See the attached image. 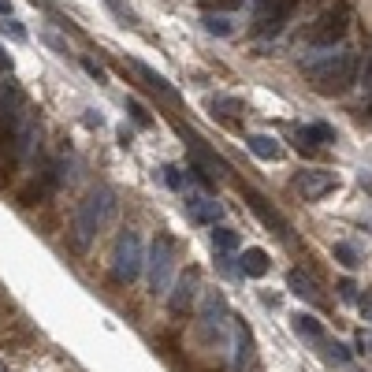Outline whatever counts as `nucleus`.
I'll return each mask as SVG.
<instances>
[{
	"mask_svg": "<svg viewBox=\"0 0 372 372\" xmlns=\"http://www.w3.org/2000/svg\"><path fill=\"white\" fill-rule=\"evenodd\" d=\"M294 190L302 193L305 201H317V198H324V193L335 190V175L324 171V168H302L294 175Z\"/></svg>",
	"mask_w": 372,
	"mask_h": 372,
	"instance_id": "nucleus-10",
	"label": "nucleus"
},
{
	"mask_svg": "<svg viewBox=\"0 0 372 372\" xmlns=\"http://www.w3.org/2000/svg\"><path fill=\"white\" fill-rule=\"evenodd\" d=\"M105 4H108L112 11H116V19H119L123 26H134V11L127 8V4H119V0H105Z\"/></svg>",
	"mask_w": 372,
	"mask_h": 372,
	"instance_id": "nucleus-26",
	"label": "nucleus"
},
{
	"mask_svg": "<svg viewBox=\"0 0 372 372\" xmlns=\"http://www.w3.org/2000/svg\"><path fill=\"white\" fill-rule=\"evenodd\" d=\"M198 287H201V272L198 268H186L183 276L171 283V290H168L171 313H186L190 305H193V298H198Z\"/></svg>",
	"mask_w": 372,
	"mask_h": 372,
	"instance_id": "nucleus-11",
	"label": "nucleus"
},
{
	"mask_svg": "<svg viewBox=\"0 0 372 372\" xmlns=\"http://www.w3.org/2000/svg\"><path fill=\"white\" fill-rule=\"evenodd\" d=\"M246 145H250V153L253 156H261V160H280V142L272 138V134H250L246 138Z\"/></svg>",
	"mask_w": 372,
	"mask_h": 372,
	"instance_id": "nucleus-17",
	"label": "nucleus"
},
{
	"mask_svg": "<svg viewBox=\"0 0 372 372\" xmlns=\"http://www.w3.org/2000/svg\"><path fill=\"white\" fill-rule=\"evenodd\" d=\"M365 90H368V93H372V60H368V63H365Z\"/></svg>",
	"mask_w": 372,
	"mask_h": 372,
	"instance_id": "nucleus-35",
	"label": "nucleus"
},
{
	"mask_svg": "<svg viewBox=\"0 0 372 372\" xmlns=\"http://www.w3.org/2000/svg\"><path fill=\"white\" fill-rule=\"evenodd\" d=\"M183 138H186V149H190V160H193V171H201V175H228V160L216 156V149H208V145L198 134H190V131H183Z\"/></svg>",
	"mask_w": 372,
	"mask_h": 372,
	"instance_id": "nucleus-9",
	"label": "nucleus"
},
{
	"mask_svg": "<svg viewBox=\"0 0 372 372\" xmlns=\"http://www.w3.org/2000/svg\"><path fill=\"white\" fill-rule=\"evenodd\" d=\"M358 305H361V317H365L368 324H372V290H365V294H361V302H358Z\"/></svg>",
	"mask_w": 372,
	"mask_h": 372,
	"instance_id": "nucleus-31",
	"label": "nucleus"
},
{
	"mask_svg": "<svg viewBox=\"0 0 372 372\" xmlns=\"http://www.w3.org/2000/svg\"><path fill=\"white\" fill-rule=\"evenodd\" d=\"M346 30H350V8L346 4H331L309 23V30H305V45L309 48H335L346 38Z\"/></svg>",
	"mask_w": 372,
	"mask_h": 372,
	"instance_id": "nucleus-3",
	"label": "nucleus"
},
{
	"mask_svg": "<svg viewBox=\"0 0 372 372\" xmlns=\"http://www.w3.org/2000/svg\"><path fill=\"white\" fill-rule=\"evenodd\" d=\"M183 205H186V216L193 223H201V228H216V223L223 220V205L213 198V193H205V190H183Z\"/></svg>",
	"mask_w": 372,
	"mask_h": 372,
	"instance_id": "nucleus-8",
	"label": "nucleus"
},
{
	"mask_svg": "<svg viewBox=\"0 0 372 372\" xmlns=\"http://www.w3.org/2000/svg\"><path fill=\"white\" fill-rule=\"evenodd\" d=\"M331 253H335V261L343 265V268H358V265H361V261H358V250H354L350 242H335Z\"/></svg>",
	"mask_w": 372,
	"mask_h": 372,
	"instance_id": "nucleus-25",
	"label": "nucleus"
},
{
	"mask_svg": "<svg viewBox=\"0 0 372 372\" xmlns=\"http://www.w3.org/2000/svg\"><path fill=\"white\" fill-rule=\"evenodd\" d=\"M339 298H343V302H354V298H358V287H354L350 280H343V283H339Z\"/></svg>",
	"mask_w": 372,
	"mask_h": 372,
	"instance_id": "nucleus-30",
	"label": "nucleus"
},
{
	"mask_svg": "<svg viewBox=\"0 0 372 372\" xmlns=\"http://www.w3.org/2000/svg\"><path fill=\"white\" fill-rule=\"evenodd\" d=\"M298 138H302V145L309 142V145H328V142H335V131L328 123H309V127H302L298 131Z\"/></svg>",
	"mask_w": 372,
	"mask_h": 372,
	"instance_id": "nucleus-19",
	"label": "nucleus"
},
{
	"mask_svg": "<svg viewBox=\"0 0 372 372\" xmlns=\"http://www.w3.org/2000/svg\"><path fill=\"white\" fill-rule=\"evenodd\" d=\"M361 186H365V190H372V175H361Z\"/></svg>",
	"mask_w": 372,
	"mask_h": 372,
	"instance_id": "nucleus-37",
	"label": "nucleus"
},
{
	"mask_svg": "<svg viewBox=\"0 0 372 372\" xmlns=\"http://www.w3.org/2000/svg\"><path fill=\"white\" fill-rule=\"evenodd\" d=\"M131 71H134V75H138L142 83H145V86L153 90V93H160V97H164V101H171V105L179 101V93H175V86H171V83H168V78L160 75V71L145 68V63H138V60H131Z\"/></svg>",
	"mask_w": 372,
	"mask_h": 372,
	"instance_id": "nucleus-13",
	"label": "nucleus"
},
{
	"mask_svg": "<svg viewBox=\"0 0 372 372\" xmlns=\"http://www.w3.org/2000/svg\"><path fill=\"white\" fill-rule=\"evenodd\" d=\"M112 216H116V193H112L108 186H93L75 208V223H71L75 246L86 250L90 242L112 223Z\"/></svg>",
	"mask_w": 372,
	"mask_h": 372,
	"instance_id": "nucleus-2",
	"label": "nucleus"
},
{
	"mask_svg": "<svg viewBox=\"0 0 372 372\" xmlns=\"http://www.w3.org/2000/svg\"><path fill=\"white\" fill-rule=\"evenodd\" d=\"M201 26L208 30V34H216V38H231V30H235L228 15H213V11H208L205 19H201Z\"/></svg>",
	"mask_w": 372,
	"mask_h": 372,
	"instance_id": "nucleus-21",
	"label": "nucleus"
},
{
	"mask_svg": "<svg viewBox=\"0 0 372 372\" xmlns=\"http://www.w3.org/2000/svg\"><path fill=\"white\" fill-rule=\"evenodd\" d=\"M246 201H250V208H253L257 216H261V223H265V228H268L272 235H280V238H287V242H290V223L276 213V208H268V201L261 198V193L246 190Z\"/></svg>",
	"mask_w": 372,
	"mask_h": 372,
	"instance_id": "nucleus-12",
	"label": "nucleus"
},
{
	"mask_svg": "<svg viewBox=\"0 0 372 372\" xmlns=\"http://www.w3.org/2000/svg\"><path fill=\"white\" fill-rule=\"evenodd\" d=\"M257 368V354H253V335L250 328H235V372H250Z\"/></svg>",
	"mask_w": 372,
	"mask_h": 372,
	"instance_id": "nucleus-14",
	"label": "nucleus"
},
{
	"mask_svg": "<svg viewBox=\"0 0 372 372\" xmlns=\"http://www.w3.org/2000/svg\"><path fill=\"white\" fill-rule=\"evenodd\" d=\"M213 250L216 253H235L238 250V235L231 228H216L213 231Z\"/></svg>",
	"mask_w": 372,
	"mask_h": 372,
	"instance_id": "nucleus-22",
	"label": "nucleus"
},
{
	"mask_svg": "<svg viewBox=\"0 0 372 372\" xmlns=\"http://www.w3.org/2000/svg\"><path fill=\"white\" fill-rule=\"evenodd\" d=\"M164 183H168L171 190H186V183H183V168H175V164H164Z\"/></svg>",
	"mask_w": 372,
	"mask_h": 372,
	"instance_id": "nucleus-27",
	"label": "nucleus"
},
{
	"mask_svg": "<svg viewBox=\"0 0 372 372\" xmlns=\"http://www.w3.org/2000/svg\"><path fill=\"white\" fill-rule=\"evenodd\" d=\"M0 34L11 38V41H26V38H30V34H26V26L15 19V15H0Z\"/></svg>",
	"mask_w": 372,
	"mask_h": 372,
	"instance_id": "nucleus-23",
	"label": "nucleus"
},
{
	"mask_svg": "<svg viewBox=\"0 0 372 372\" xmlns=\"http://www.w3.org/2000/svg\"><path fill=\"white\" fill-rule=\"evenodd\" d=\"M83 68H86V75H93V78H97V83H105V78H108V75H105V68H101L97 60H83Z\"/></svg>",
	"mask_w": 372,
	"mask_h": 372,
	"instance_id": "nucleus-29",
	"label": "nucleus"
},
{
	"mask_svg": "<svg viewBox=\"0 0 372 372\" xmlns=\"http://www.w3.org/2000/svg\"><path fill=\"white\" fill-rule=\"evenodd\" d=\"M0 372H4V365H0Z\"/></svg>",
	"mask_w": 372,
	"mask_h": 372,
	"instance_id": "nucleus-38",
	"label": "nucleus"
},
{
	"mask_svg": "<svg viewBox=\"0 0 372 372\" xmlns=\"http://www.w3.org/2000/svg\"><path fill=\"white\" fill-rule=\"evenodd\" d=\"M246 4V0H205V8H238Z\"/></svg>",
	"mask_w": 372,
	"mask_h": 372,
	"instance_id": "nucleus-32",
	"label": "nucleus"
},
{
	"mask_svg": "<svg viewBox=\"0 0 372 372\" xmlns=\"http://www.w3.org/2000/svg\"><path fill=\"white\" fill-rule=\"evenodd\" d=\"M127 112L134 116V123H138V127H149V123H153V119H149V112H145L138 101H127Z\"/></svg>",
	"mask_w": 372,
	"mask_h": 372,
	"instance_id": "nucleus-28",
	"label": "nucleus"
},
{
	"mask_svg": "<svg viewBox=\"0 0 372 372\" xmlns=\"http://www.w3.org/2000/svg\"><path fill=\"white\" fill-rule=\"evenodd\" d=\"M287 283H290V290H294L298 298H305V302H317V298H320L317 280H313V276H305L302 268H294V272H290V276H287Z\"/></svg>",
	"mask_w": 372,
	"mask_h": 372,
	"instance_id": "nucleus-18",
	"label": "nucleus"
},
{
	"mask_svg": "<svg viewBox=\"0 0 372 372\" xmlns=\"http://www.w3.org/2000/svg\"><path fill=\"white\" fill-rule=\"evenodd\" d=\"M358 346H361V350H368V354H372V335H365V331H361V335H358Z\"/></svg>",
	"mask_w": 372,
	"mask_h": 372,
	"instance_id": "nucleus-34",
	"label": "nucleus"
},
{
	"mask_svg": "<svg viewBox=\"0 0 372 372\" xmlns=\"http://www.w3.org/2000/svg\"><path fill=\"white\" fill-rule=\"evenodd\" d=\"M0 71H4V75H11V56L4 53V48H0Z\"/></svg>",
	"mask_w": 372,
	"mask_h": 372,
	"instance_id": "nucleus-33",
	"label": "nucleus"
},
{
	"mask_svg": "<svg viewBox=\"0 0 372 372\" xmlns=\"http://www.w3.org/2000/svg\"><path fill=\"white\" fill-rule=\"evenodd\" d=\"M320 350H324V358H328L331 365H346V361H350V350H346L343 343H331V339H324V343H320Z\"/></svg>",
	"mask_w": 372,
	"mask_h": 372,
	"instance_id": "nucleus-24",
	"label": "nucleus"
},
{
	"mask_svg": "<svg viewBox=\"0 0 372 372\" xmlns=\"http://www.w3.org/2000/svg\"><path fill=\"white\" fill-rule=\"evenodd\" d=\"M0 15H11V0H0Z\"/></svg>",
	"mask_w": 372,
	"mask_h": 372,
	"instance_id": "nucleus-36",
	"label": "nucleus"
},
{
	"mask_svg": "<svg viewBox=\"0 0 372 372\" xmlns=\"http://www.w3.org/2000/svg\"><path fill=\"white\" fill-rule=\"evenodd\" d=\"M145 268V253H142V238L134 231H123L116 238V250H112V276L119 283H131L142 276Z\"/></svg>",
	"mask_w": 372,
	"mask_h": 372,
	"instance_id": "nucleus-4",
	"label": "nucleus"
},
{
	"mask_svg": "<svg viewBox=\"0 0 372 372\" xmlns=\"http://www.w3.org/2000/svg\"><path fill=\"white\" fill-rule=\"evenodd\" d=\"M149 287L153 294H168L171 290V272H175V238L171 235H156L153 250H149Z\"/></svg>",
	"mask_w": 372,
	"mask_h": 372,
	"instance_id": "nucleus-5",
	"label": "nucleus"
},
{
	"mask_svg": "<svg viewBox=\"0 0 372 372\" xmlns=\"http://www.w3.org/2000/svg\"><path fill=\"white\" fill-rule=\"evenodd\" d=\"M201 328H205L208 339H216V343H223V339H228L231 309H228V298H223L220 290H208L205 302H201Z\"/></svg>",
	"mask_w": 372,
	"mask_h": 372,
	"instance_id": "nucleus-7",
	"label": "nucleus"
},
{
	"mask_svg": "<svg viewBox=\"0 0 372 372\" xmlns=\"http://www.w3.org/2000/svg\"><path fill=\"white\" fill-rule=\"evenodd\" d=\"M208 108H213V116L235 119L238 112H242V101H235V97H213V101H208Z\"/></svg>",
	"mask_w": 372,
	"mask_h": 372,
	"instance_id": "nucleus-20",
	"label": "nucleus"
},
{
	"mask_svg": "<svg viewBox=\"0 0 372 372\" xmlns=\"http://www.w3.org/2000/svg\"><path fill=\"white\" fill-rule=\"evenodd\" d=\"M294 331L305 339V343H313V346H320V343H324V328H320V320L317 317H309V313H298L294 317Z\"/></svg>",
	"mask_w": 372,
	"mask_h": 372,
	"instance_id": "nucleus-16",
	"label": "nucleus"
},
{
	"mask_svg": "<svg viewBox=\"0 0 372 372\" xmlns=\"http://www.w3.org/2000/svg\"><path fill=\"white\" fill-rule=\"evenodd\" d=\"M298 0H257V11H253V30L257 34H280L287 26V19L294 15Z\"/></svg>",
	"mask_w": 372,
	"mask_h": 372,
	"instance_id": "nucleus-6",
	"label": "nucleus"
},
{
	"mask_svg": "<svg viewBox=\"0 0 372 372\" xmlns=\"http://www.w3.org/2000/svg\"><path fill=\"white\" fill-rule=\"evenodd\" d=\"M238 268H242V276H250V280H261L265 272H268V253L261 246H250L246 253L238 257Z\"/></svg>",
	"mask_w": 372,
	"mask_h": 372,
	"instance_id": "nucleus-15",
	"label": "nucleus"
},
{
	"mask_svg": "<svg viewBox=\"0 0 372 372\" xmlns=\"http://www.w3.org/2000/svg\"><path fill=\"white\" fill-rule=\"evenodd\" d=\"M305 75L313 78V86L320 93H346L354 83H358V56L350 53V48H339V53H320L313 60H305L302 63Z\"/></svg>",
	"mask_w": 372,
	"mask_h": 372,
	"instance_id": "nucleus-1",
	"label": "nucleus"
}]
</instances>
